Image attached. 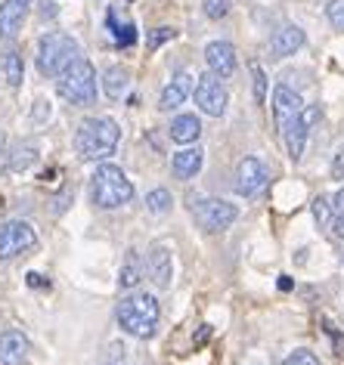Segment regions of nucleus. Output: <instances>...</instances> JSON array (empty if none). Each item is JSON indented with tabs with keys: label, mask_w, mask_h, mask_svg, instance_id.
<instances>
[{
	"label": "nucleus",
	"mask_w": 344,
	"mask_h": 365,
	"mask_svg": "<svg viewBox=\"0 0 344 365\" xmlns=\"http://www.w3.org/2000/svg\"><path fill=\"white\" fill-rule=\"evenodd\" d=\"M332 230H335V235H338V239H344V214H338L332 220Z\"/></svg>",
	"instance_id": "obj_33"
},
{
	"label": "nucleus",
	"mask_w": 344,
	"mask_h": 365,
	"mask_svg": "<svg viewBox=\"0 0 344 365\" xmlns=\"http://www.w3.org/2000/svg\"><path fill=\"white\" fill-rule=\"evenodd\" d=\"M301 47H304V31L298 29V25H283V29L273 34V41H270V53H273L276 59L295 56Z\"/></svg>",
	"instance_id": "obj_17"
},
{
	"label": "nucleus",
	"mask_w": 344,
	"mask_h": 365,
	"mask_svg": "<svg viewBox=\"0 0 344 365\" xmlns=\"http://www.w3.org/2000/svg\"><path fill=\"white\" fill-rule=\"evenodd\" d=\"M205 62H208V71L217 78H233L236 71V47L226 41H211L205 47Z\"/></svg>",
	"instance_id": "obj_14"
},
{
	"label": "nucleus",
	"mask_w": 344,
	"mask_h": 365,
	"mask_svg": "<svg viewBox=\"0 0 344 365\" xmlns=\"http://www.w3.org/2000/svg\"><path fill=\"white\" fill-rule=\"evenodd\" d=\"M29 285L31 288H44L47 282H44V276H38V272H29Z\"/></svg>",
	"instance_id": "obj_34"
},
{
	"label": "nucleus",
	"mask_w": 344,
	"mask_h": 365,
	"mask_svg": "<svg viewBox=\"0 0 344 365\" xmlns=\"http://www.w3.org/2000/svg\"><path fill=\"white\" fill-rule=\"evenodd\" d=\"M320 118H323V108L320 106H304L301 118H298V121L283 133L285 149H288V158H292V161H301L304 145H307V133H310V127L320 121Z\"/></svg>",
	"instance_id": "obj_10"
},
{
	"label": "nucleus",
	"mask_w": 344,
	"mask_h": 365,
	"mask_svg": "<svg viewBox=\"0 0 344 365\" xmlns=\"http://www.w3.org/2000/svg\"><path fill=\"white\" fill-rule=\"evenodd\" d=\"M196 106L202 108L205 115H211V118H221L226 112V103H230V96H226V87L221 84V78L217 75H202L196 81Z\"/></svg>",
	"instance_id": "obj_8"
},
{
	"label": "nucleus",
	"mask_w": 344,
	"mask_h": 365,
	"mask_svg": "<svg viewBox=\"0 0 344 365\" xmlns=\"http://www.w3.org/2000/svg\"><path fill=\"white\" fill-rule=\"evenodd\" d=\"M189 93H193V75H189V71H177V75L165 84V90H161L158 108L161 112H174V108H180L186 103Z\"/></svg>",
	"instance_id": "obj_15"
},
{
	"label": "nucleus",
	"mask_w": 344,
	"mask_h": 365,
	"mask_svg": "<svg viewBox=\"0 0 344 365\" xmlns=\"http://www.w3.org/2000/svg\"><path fill=\"white\" fill-rule=\"evenodd\" d=\"M106 22H108V29H112L115 43H118V47H131V43L137 41V29H133V25H121V22H118V16H115L112 10H108Z\"/></svg>",
	"instance_id": "obj_23"
},
{
	"label": "nucleus",
	"mask_w": 344,
	"mask_h": 365,
	"mask_svg": "<svg viewBox=\"0 0 344 365\" xmlns=\"http://www.w3.org/2000/svg\"><path fill=\"white\" fill-rule=\"evenodd\" d=\"M121 130L112 118H87L75 130V152L81 161H106L118 149Z\"/></svg>",
	"instance_id": "obj_1"
},
{
	"label": "nucleus",
	"mask_w": 344,
	"mask_h": 365,
	"mask_svg": "<svg viewBox=\"0 0 344 365\" xmlns=\"http://www.w3.org/2000/svg\"><path fill=\"white\" fill-rule=\"evenodd\" d=\"M0 152H4V133H0Z\"/></svg>",
	"instance_id": "obj_36"
},
{
	"label": "nucleus",
	"mask_w": 344,
	"mask_h": 365,
	"mask_svg": "<svg viewBox=\"0 0 344 365\" xmlns=\"http://www.w3.org/2000/svg\"><path fill=\"white\" fill-rule=\"evenodd\" d=\"M171 205H174V198H171L168 189H152V192L146 195V207L149 214H168Z\"/></svg>",
	"instance_id": "obj_24"
},
{
	"label": "nucleus",
	"mask_w": 344,
	"mask_h": 365,
	"mask_svg": "<svg viewBox=\"0 0 344 365\" xmlns=\"http://www.w3.org/2000/svg\"><path fill=\"white\" fill-rule=\"evenodd\" d=\"M177 38V31L174 29H156V31H149V50H158L161 47V43H165V41H174Z\"/></svg>",
	"instance_id": "obj_31"
},
{
	"label": "nucleus",
	"mask_w": 344,
	"mask_h": 365,
	"mask_svg": "<svg viewBox=\"0 0 344 365\" xmlns=\"http://www.w3.org/2000/svg\"><path fill=\"white\" fill-rule=\"evenodd\" d=\"M202 161H205V152L198 149H180L174 155V161H171V170H174L177 180H193L198 170H202Z\"/></svg>",
	"instance_id": "obj_18"
},
{
	"label": "nucleus",
	"mask_w": 344,
	"mask_h": 365,
	"mask_svg": "<svg viewBox=\"0 0 344 365\" xmlns=\"http://www.w3.org/2000/svg\"><path fill=\"white\" fill-rule=\"evenodd\" d=\"M301 112H304L301 96H298L292 87L279 84V87H276V93H273V121H276V130H279V133H285L288 127H292L298 118H301Z\"/></svg>",
	"instance_id": "obj_11"
},
{
	"label": "nucleus",
	"mask_w": 344,
	"mask_h": 365,
	"mask_svg": "<svg viewBox=\"0 0 344 365\" xmlns=\"http://www.w3.org/2000/svg\"><path fill=\"white\" fill-rule=\"evenodd\" d=\"M31 362V341L22 331H10L0 334V365H29Z\"/></svg>",
	"instance_id": "obj_13"
},
{
	"label": "nucleus",
	"mask_w": 344,
	"mask_h": 365,
	"mask_svg": "<svg viewBox=\"0 0 344 365\" xmlns=\"http://www.w3.org/2000/svg\"><path fill=\"white\" fill-rule=\"evenodd\" d=\"M146 272L158 288H171V276H174V263H171V251L165 245H152L146 254Z\"/></svg>",
	"instance_id": "obj_16"
},
{
	"label": "nucleus",
	"mask_w": 344,
	"mask_h": 365,
	"mask_svg": "<svg viewBox=\"0 0 344 365\" xmlns=\"http://www.w3.org/2000/svg\"><path fill=\"white\" fill-rule=\"evenodd\" d=\"M0 75H4V81H6V84H10L13 90L22 87L25 68H22V56H19L16 50H6L4 56H0Z\"/></svg>",
	"instance_id": "obj_21"
},
{
	"label": "nucleus",
	"mask_w": 344,
	"mask_h": 365,
	"mask_svg": "<svg viewBox=\"0 0 344 365\" xmlns=\"http://www.w3.org/2000/svg\"><path fill=\"white\" fill-rule=\"evenodd\" d=\"M118 325L121 331H128L131 337H140V341H146V337L156 334L158 328V300L146 294V291H133V294H128L118 304Z\"/></svg>",
	"instance_id": "obj_2"
},
{
	"label": "nucleus",
	"mask_w": 344,
	"mask_h": 365,
	"mask_svg": "<svg viewBox=\"0 0 344 365\" xmlns=\"http://www.w3.org/2000/svg\"><path fill=\"white\" fill-rule=\"evenodd\" d=\"M171 140L180 143V145H189L196 143L198 136H202V121H198L196 115H177L174 121H171Z\"/></svg>",
	"instance_id": "obj_19"
},
{
	"label": "nucleus",
	"mask_w": 344,
	"mask_h": 365,
	"mask_svg": "<svg viewBox=\"0 0 344 365\" xmlns=\"http://www.w3.org/2000/svg\"><path fill=\"white\" fill-rule=\"evenodd\" d=\"M81 56L78 41L66 31H50L38 41V71L47 78H59Z\"/></svg>",
	"instance_id": "obj_4"
},
{
	"label": "nucleus",
	"mask_w": 344,
	"mask_h": 365,
	"mask_svg": "<svg viewBox=\"0 0 344 365\" xmlns=\"http://www.w3.org/2000/svg\"><path fill=\"white\" fill-rule=\"evenodd\" d=\"M38 245V232L25 220H6L0 223V260H16L29 254Z\"/></svg>",
	"instance_id": "obj_7"
},
{
	"label": "nucleus",
	"mask_w": 344,
	"mask_h": 365,
	"mask_svg": "<svg viewBox=\"0 0 344 365\" xmlns=\"http://www.w3.org/2000/svg\"><path fill=\"white\" fill-rule=\"evenodd\" d=\"M332 177L335 180H344V149L335 155V161H332Z\"/></svg>",
	"instance_id": "obj_32"
},
{
	"label": "nucleus",
	"mask_w": 344,
	"mask_h": 365,
	"mask_svg": "<svg viewBox=\"0 0 344 365\" xmlns=\"http://www.w3.org/2000/svg\"><path fill=\"white\" fill-rule=\"evenodd\" d=\"M325 16H329L332 29H338V31H344V0H332V4H329V6H325Z\"/></svg>",
	"instance_id": "obj_28"
},
{
	"label": "nucleus",
	"mask_w": 344,
	"mask_h": 365,
	"mask_svg": "<svg viewBox=\"0 0 344 365\" xmlns=\"http://www.w3.org/2000/svg\"><path fill=\"white\" fill-rule=\"evenodd\" d=\"M251 78H255V103L260 106L267 99V75H264V68H260L258 62H251Z\"/></svg>",
	"instance_id": "obj_27"
},
{
	"label": "nucleus",
	"mask_w": 344,
	"mask_h": 365,
	"mask_svg": "<svg viewBox=\"0 0 344 365\" xmlns=\"http://www.w3.org/2000/svg\"><path fill=\"white\" fill-rule=\"evenodd\" d=\"M128 87H131V75H128V68H121V66H112V68H106V75H103V93L108 99H118L128 93Z\"/></svg>",
	"instance_id": "obj_20"
},
{
	"label": "nucleus",
	"mask_w": 344,
	"mask_h": 365,
	"mask_svg": "<svg viewBox=\"0 0 344 365\" xmlns=\"http://www.w3.org/2000/svg\"><path fill=\"white\" fill-rule=\"evenodd\" d=\"M283 365H320V359H316V353H310V350H304L301 346V350H295Z\"/></svg>",
	"instance_id": "obj_30"
},
{
	"label": "nucleus",
	"mask_w": 344,
	"mask_h": 365,
	"mask_svg": "<svg viewBox=\"0 0 344 365\" xmlns=\"http://www.w3.org/2000/svg\"><path fill=\"white\" fill-rule=\"evenodd\" d=\"M313 217H316V223L325 226V223H332V207H329V198H316L313 202Z\"/></svg>",
	"instance_id": "obj_29"
},
{
	"label": "nucleus",
	"mask_w": 344,
	"mask_h": 365,
	"mask_svg": "<svg viewBox=\"0 0 344 365\" xmlns=\"http://www.w3.org/2000/svg\"><path fill=\"white\" fill-rule=\"evenodd\" d=\"M90 198H93L96 207L112 211V207H121L133 198V182L115 164H99L93 177H90Z\"/></svg>",
	"instance_id": "obj_3"
},
{
	"label": "nucleus",
	"mask_w": 344,
	"mask_h": 365,
	"mask_svg": "<svg viewBox=\"0 0 344 365\" xmlns=\"http://www.w3.org/2000/svg\"><path fill=\"white\" fill-rule=\"evenodd\" d=\"M140 279H143L140 257H137V251H128L124 254V263H121V272H118V285L121 288H137Z\"/></svg>",
	"instance_id": "obj_22"
},
{
	"label": "nucleus",
	"mask_w": 344,
	"mask_h": 365,
	"mask_svg": "<svg viewBox=\"0 0 344 365\" xmlns=\"http://www.w3.org/2000/svg\"><path fill=\"white\" fill-rule=\"evenodd\" d=\"M270 182V170L264 168L260 158H242L236 168V192L246 198H255L267 189Z\"/></svg>",
	"instance_id": "obj_9"
},
{
	"label": "nucleus",
	"mask_w": 344,
	"mask_h": 365,
	"mask_svg": "<svg viewBox=\"0 0 344 365\" xmlns=\"http://www.w3.org/2000/svg\"><path fill=\"white\" fill-rule=\"evenodd\" d=\"M34 0H4L0 4V41H10L22 31Z\"/></svg>",
	"instance_id": "obj_12"
},
{
	"label": "nucleus",
	"mask_w": 344,
	"mask_h": 365,
	"mask_svg": "<svg viewBox=\"0 0 344 365\" xmlns=\"http://www.w3.org/2000/svg\"><path fill=\"white\" fill-rule=\"evenodd\" d=\"M56 93L71 106H90L96 99V71L87 59H75L56 81Z\"/></svg>",
	"instance_id": "obj_5"
},
{
	"label": "nucleus",
	"mask_w": 344,
	"mask_h": 365,
	"mask_svg": "<svg viewBox=\"0 0 344 365\" xmlns=\"http://www.w3.org/2000/svg\"><path fill=\"white\" fill-rule=\"evenodd\" d=\"M335 207H338V214H344V189L335 195Z\"/></svg>",
	"instance_id": "obj_35"
},
{
	"label": "nucleus",
	"mask_w": 344,
	"mask_h": 365,
	"mask_svg": "<svg viewBox=\"0 0 344 365\" xmlns=\"http://www.w3.org/2000/svg\"><path fill=\"white\" fill-rule=\"evenodd\" d=\"M193 217L205 232H223L236 223V205L223 202V198H196L193 202Z\"/></svg>",
	"instance_id": "obj_6"
},
{
	"label": "nucleus",
	"mask_w": 344,
	"mask_h": 365,
	"mask_svg": "<svg viewBox=\"0 0 344 365\" xmlns=\"http://www.w3.org/2000/svg\"><path fill=\"white\" fill-rule=\"evenodd\" d=\"M230 0H202V10L208 19H223V16H230Z\"/></svg>",
	"instance_id": "obj_26"
},
{
	"label": "nucleus",
	"mask_w": 344,
	"mask_h": 365,
	"mask_svg": "<svg viewBox=\"0 0 344 365\" xmlns=\"http://www.w3.org/2000/svg\"><path fill=\"white\" fill-rule=\"evenodd\" d=\"M34 161H38V149H34V145H19L16 155L10 158V168L13 170H25V168H31Z\"/></svg>",
	"instance_id": "obj_25"
}]
</instances>
